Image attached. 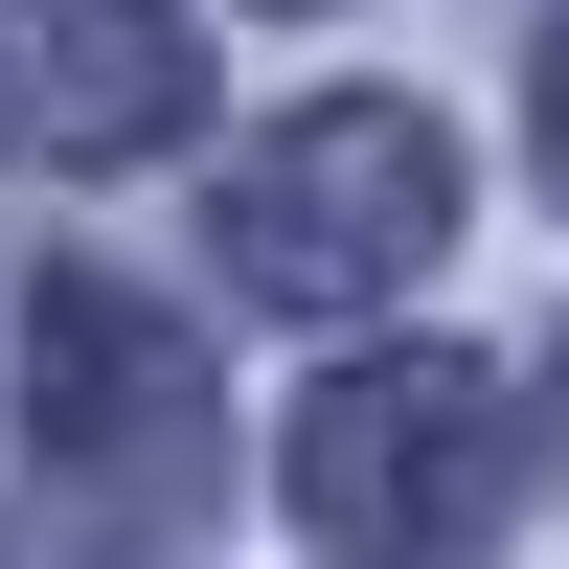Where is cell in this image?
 <instances>
[{
	"label": "cell",
	"mask_w": 569,
	"mask_h": 569,
	"mask_svg": "<svg viewBox=\"0 0 569 569\" xmlns=\"http://www.w3.org/2000/svg\"><path fill=\"white\" fill-rule=\"evenodd\" d=\"M501 501H525V410H501V365L410 342V365L297 388V525L342 547V569H456V547H501Z\"/></svg>",
	"instance_id": "cell-1"
},
{
	"label": "cell",
	"mask_w": 569,
	"mask_h": 569,
	"mask_svg": "<svg viewBox=\"0 0 569 569\" xmlns=\"http://www.w3.org/2000/svg\"><path fill=\"white\" fill-rule=\"evenodd\" d=\"M433 251H456V137L410 114V91H319V114H273L251 160H228V273L297 297V319L410 297Z\"/></svg>",
	"instance_id": "cell-2"
},
{
	"label": "cell",
	"mask_w": 569,
	"mask_h": 569,
	"mask_svg": "<svg viewBox=\"0 0 569 569\" xmlns=\"http://www.w3.org/2000/svg\"><path fill=\"white\" fill-rule=\"evenodd\" d=\"M23 456H46V501H91V525H182V501L228 479V388H206V342H182L160 297L46 273L23 297Z\"/></svg>",
	"instance_id": "cell-3"
},
{
	"label": "cell",
	"mask_w": 569,
	"mask_h": 569,
	"mask_svg": "<svg viewBox=\"0 0 569 569\" xmlns=\"http://www.w3.org/2000/svg\"><path fill=\"white\" fill-rule=\"evenodd\" d=\"M182 91H206V46H182V0H23L0 23V137L23 160H160Z\"/></svg>",
	"instance_id": "cell-4"
},
{
	"label": "cell",
	"mask_w": 569,
	"mask_h": 569,
	"mask_svg": "<svg viewBox=\"0 0 569 569\" xmlns=\"http://www.w3.org/2000/svg\"><path fill=\"white\" fill-rule=\"evenodd\" d=\"M525 137H547V182H569V23L525 46Z\"/></svg>",
	"instance_id": "cell-5"
}]
</instances>
